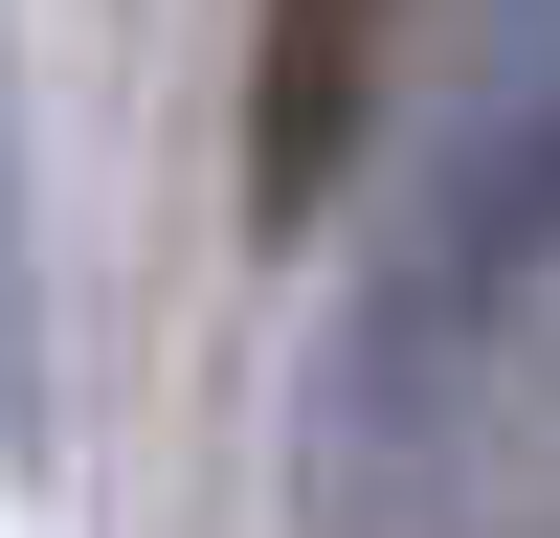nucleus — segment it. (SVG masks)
I'll list each match as a JSON object with an SVG mask.
<instances>
[{"instance_id":"1","label":"nucleus","mask_w":560,"mask_h":538,"mask_svg":"<svg viewBox=\"0 0 560 538\" xmlns=\"http://www.w3.org/2000/svg\"><path fill=\"white\" fill-rule=\"evenodd\" d=\"M560 269V0H471V68H448V134L404 179V247L359 292V382H448Z\"/></svg>"},{"instance_id":"2","label":"nucleus","mask_w":560,"mask_h":538,"mask_svg":"<svg viewBox=\"0 0 560 538\" xmlns=\"http://www.w3.org/2000/svg\"><path fill=\"white\" fill-rule=\"evenodd\" d=\"M382 45H404V0H269V23H247V224H314L359 179Z\"/></svg>"}]
</instances>
